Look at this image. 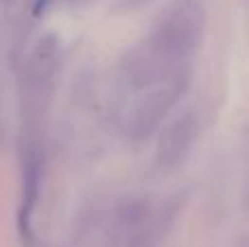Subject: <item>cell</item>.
<instances>
[{
	"label": "cell",
	"instance_id": "cell-1",
	"mask_svg": "<svg viewBox=\"0 0 249 247\" xmlns=\"http://www.w3.org/2000/svg\"><path fill=\"white\" fill-rule=\"evenodd\" d=\"M206 22L201 0H173L158 16L146 44L171 61L193 64L206 33Z\"/></svg>",
	"mask_w": 249,
	"mask_h": 247
},
{
	"label": "cell",
	"instance_id": "cell-2",
	"mask_svg": "<svg viewBox=\"0 0 249 247\" xmlns=\"http://www.w3.org/2000/svg\"><path fill=\"white\" fill-rule=\"evenodd\" d=\"M199 138V116L195 109L177 114L160 136L158 144V164L164 171H173L181 166L193 153Z\"/></svg>",
	"mask_w": 249,
	"mask_h": 247
}]
</instances>
